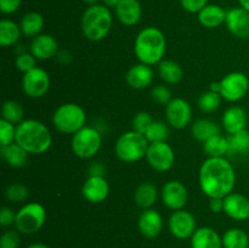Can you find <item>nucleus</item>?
Here are the masks:
<instances>
[{"label":"nucleus","mask_w":249,"mask_h":248,"mask_svg":"<svg viewBox=\"0 0 249 248\" xmlns=\"http://www.w3.org/2000/svg\"><path fill=\"white\" fill-rule=\"evenodd\" d=\"M219 83L221 97L228 102L240 101L249 90V79L242 72L229 73Z\"/></svg>","instance_id":"nucleus-9"},{"label":"nucleus","mask_w":249,"mask_h":248,"mask_svg":"<svg viewBox=\"0 0 249 248\" xmlns=\"http://www.w3.org/2000/svg\"><path fill=\"white\" fill-rule=\"evenodd\" d=\"M134 53L141 63L151 67L160 65L167 53V39L164 33L156 27L141 29L135 38Z\"/></svg>","instance_id":"nucleus-2"},{"label":"nucleus","mask_w":249,"mask_h":248,"mask_svg":"<svg viewBox=\"0 0 249 248\" xmlns=\"http://www.w3.org/2000/svg\"><path fill=\"white\" fill-rule=\"evenodd\" d=\"M146 160L156 172L164 173L173 168L175 163V152L172 146L167 142H153L148 146Z\"/></svg>","instance_id":"nucleus-11"},{"label":"nucleus","mask_w":249,"mask_h":248,"mask_svg":"<svg viewBox=\"0 0 249 248\" xmlns=\"http://www.w3.org/2000/svg\"><path fill=\"white\" fill-rule=\"evenodd\" d=\"M53 124L60 133L74 135L87 124V113L82 106L74 102L62 104L53 112Z\"/></svg>","instance_id":"nucleus-6"},{"label":"nucleus","mask_w":249,"mask_h":248,"mask_svg":"<svg viewBox=\"0 0 249 248\" xmlns=\"http://www.w3.org/2000/svg\"><path fill=\"white\" fill-rule=\"evenodd\" d=\"M160 77L165 84L177 85L184 78V70L178 62L173 60H163L158 65Z\"/></svg>","instance_id":"nucleus-28"},{"label":"nucleus","mask_w":249,"mask_h":248,"mask_svg":"<svg viewBox=\"0 0 249 248\" xmlns=\"http://www.w3.org/2000/svg\"><path fill=\"white\" fill-rule=\"evenodd\" d=\"M24 111L18 101L15 100H6L1 106V118L10 123L18 125L21 122H23Z\"/></svg>","instance_id":"nucleus-34"},{"label":"nucleus","mask_w":249,"mask_h":248,"mask_svg":"<svg viewBox=\"0 0 249 248\" xmlns=\"http://www.w3.org/2000/svg\"><path fill=\"white\" fill-rule=\"evenodd\" d=\"M22 34L28 38H36V35L41 34V31L44 28V18L39 12L31 11L27 12L21 19Z\"/></svg>","instance_id":"nucleus-29"},{"label":"nucleus","mask_w":249,"mask_h":248,"mask_svg":"<svg viewBox=\"0 0 249 248\" xmlns=\"http://www.w3.org/2000/svg\"><path fill=\"white\" fill-rule=\"evenodd\" d=\"M168 226H169L170 233L179 240L191 238L195 231L197 230L196 219L194 214L185 209L173 212L168 221Z\"/></svg>","instance_id":"nucleus-13"},{"label":"nucleus","mask_w":249,"mask_h":248,"mask_svg":"<svg viewBox=\"0 0 249 248\" xmlns=\"http://www.w3.org/2000/svg\"><path fill=\"white\" fill-rule=\"evenodd\" d=\"M90 177H104L105 175V167L101 163H92L89 167Z\"/></svg>","instance_id":"nucleus-47"},{"label":"nucleus","mask_w":249,"mask_h":248,"mask_svg":"<svg viewBox=\"0 0 249 248\" xmlns=\"http://www.w3.org/2000/svg\"><path fill=\"white\" fill-rule=\"evenodd\" d=\"M16 130L17 125L2 118L0 119V147L11 145L16 141Z\"/></svg>","instance_id":"nucleus-38"},{"label":"nucleus","mask_w":249,"mask_h":248,"mask_svg":"<svg viewBox=\"0 0 249 248\" xmlns=\"http://www.w3.org/2000/svg\"><path fill=\"white\" fill-rule=\"evenodd\" d=\"M238 2H240L241 7H243V9L249 11V0H238Z\"/></svg>","instance_id":"nucleus-50"},{"label":"nucleus","mask_w":249,"mask_h":248,"mask_svg":"<svg viewBox=\"0 0 249 248\" xmlns=\"http://www.w3.org/2000/svg\"><path fill=\"white\" fill-rule=\"evenodd\" d=\"M21 34V27L15 21L7 18L0 21V45L2 48L15 45L19 40Z\"/></svg>","instance_id":"nucleus-30"},{"label":"nucleus","mask_w":249,"mask_h":248,"mask_svg":"<svg viewBox=\"0 0 249 248\" xmlns=\"http://www.w3.org/2000/svg\"><path fill=\"white\" fill-rule=\"evenodd\" d=\"M102 146V135L94 126L80 129L72 136L71 147L73 153L82 159H90L95 157Z\"/></svg>","instance_id":"nucleus-8"},{"label":"nucleus","mask_w":249,"mask_h":248,"mask_svg":"<svg viewBox=\"0 0 249 248\" xmlns=\"http://www.w3.org/2000/svg\"><path fill=\"white\" fill-rule=\"evenodd\" d=\"M169 124L163 121H153L150 128L145 133L146 139L150 143L153 142H163L167 141L169 138Z\"/></svg>","instance_id":"nucleus-36"},{"label":"nucleus","mask_w":249,"mask_h":248,"mask_svg":"<svg viewBox=\"0 0 249 248\" xmlns=\"http://www.w3.org/2000/svg\"><path fill=\"white\" fill-rule=\"evenodd\" d=\"M191 248H223V237L209 226L198 228L191 237Z\"/></svg>","instance_id":"nucleus-23"},{"label":"nucleus","mask_w":249,"mask_h":248,"mask_svg":"<svg viewBox=\"0 0 249 248\" xmlns=\"http://www.w3.org/2000/svg\"><path fill=\"white\" fill-rule=\"evenodd\" d=\"M119 2H121V0H104V5H106L107 7H114V9Z\"/></svg>","instance_id":"nucleus-48"},{"label":"nucleus","mask_w":249,"mask_h":248,"mask_svg":"<svg viewBox=\"0 0 249 248\" xmlns=\"http://www.w3.org/2000/svg\"><path fill=\"white\" fill-rule=\"evenodd\" d=\"M152 123H153V118L148 112L146 111L138 112L133 118V130L145 135V133L147 131V129L150 128Z\"/></svg>","instance_id":"nucleus-39"},{"label":"nucleus","mask_w":249,"mask_h":248,"mask_svg":"<svg viewBox=\"0 0 249 248\" xmlns=\"http://www.w3.org/2000/svg\"><path fill=\"white\" fill-rule=\"evenodd\" d=\"M181 7L190 14H198L208 5V0H180Z\"/></svg>","instance_id":"nucleus-43"},{"label":"nucleus","mask_w":249,"mask_h":248,"mask_svg":"<svg viewBox=\"0 0 249 248\" xmlns=\"http://www.w3.org/2000/svg\"><path fill=\"white\" fill-rule=\"evenodd\" d=\"M27 248H50L48 245H45V243H40V242H36V243H32V245H29Z\"/></svg>","instance_id":"nucleus-49"},{"label":"nucleus","mask_w":249,"mask_h":248,"mask_svg":"<svg viewBox=\"0 0 249 248\" xmlns=\"http://www.w3.org/2000/svg\"><path fill=\"white\" fill-rule=\"evenodd\" d=\"M0 156L7 165L12 168H22L28 163L29 153L22 148L18 143L14 142L11 145L1 146Z\"/></svg>","instance_id":"nucleus-25"},{"label":"nucleus","mask_w":249,"mask_h":248,"mask_svg":"<svg viewBox=\"0 0 249 248\" xmlns=\"http://www.w3.org/2000/svg\"><path fill=\"white\" fill-rule=\"evenodd\" d=\"M223 100L224 99L219 92L213 91V90H207V91L202 92L197 104H198V108L203 113H213L220 107Z\"/></svg>","instance_id":"nucleus-35"},{"label":"nucleus","mask_w":249,"mask_h":248,"mask_svg":"<svg viewBox=\"0 0 249 248\" xmlns=\"http://www.w3.org/2000/svg\"><path fill=\"white\" fill-rule=\"evenodd\" d=\"M150 142L143 134L135 130L123 133L114 145L117 158L124 163H136L146 157Z\"/></svg>","instance_id":"nucleus-5"},{"label":"nucleus","mask_w":249,"mask_h":248,"mask_svg":"<svg viewBox=\"0 0 249 248\" xmlns=\"http://www.w3.org/2000/svg\"><path fill=\"white\" fill-rule=\"evenodd\" d=\"M151 97H152V100L156 104L163 105V106H167V105L173 100L172 91H170L169 88L164 84H160L153 87L152 91H151Z\"/></svg>","instance_id":"nucleus-40"},{"label":"nucleus","mask_w":249,"mask_h":248,"mask_svg":"<svg viewBox=\"0 0 249 248\" xmlns=\"http://www.w3.org/2000/svg\"><path fill=\"white\" fill-rule=\"evenodd\" d=\"M46 220V211L38 202H28L16 212L15 226L18 232L32 235L40 230Z\"/></svg>","instance_id":"nucleus-7"},{"label":"nucleus","mask_w":249,"mask_h":248,"mask_svg":"<svg viewBox=\"0 0 249 248\" xmlns=\"http://www.w3.org/2000/svg\"><path fill=\"white\" fill-rule=\"evenodd\" d=\"M28 196V187L23 184H19V182L9 185L5 190V197H6L7 201L12 202V203H22V202L27 201Z\"/></svg>","instance_id":"nucleus-37"},{"label":"nucleus","mask_w":249,"mask_h":248,"mask_svg":"<svg viewBox=\"0 0 249 248\" xmlns=\"http://www.w3.org/2000/svg\"><path fill=\"white\" fill-rule=\"evenodd\" d=\"M139 230L146 238H156L163 230V218L156 209H143L138 220Z\"/></svg>","instance_id":"nucleus-19"},{"label":"nucleus","mask_w":249,"mask_h":248,"mask_svg":"<svg viewBox=\"0 0 249 248\" xmlns=\"http://www.w3.org/2000/svg\"><path fill=\"white\" fill-rule=\"evenodd\" d=\"M248 117L245 108L240 106H231L224 112L221 117V124L223 128L229 135L236 134L247 129Z\"/></svg>","instance_id":"nucleus-21"},{"label":"nucleus","mask_w":249,"mask_h":248,"mask_svg":"<svg viewBox=\"0 0 249 248\" xmlns=\"http://www.w3.org/2000/svg\"><path fill=\"white\" fill-rule=\"evenodd\" d=\"M225 24L229 32L236 38H249V11L243 7H232L229 10Z\"/></svg>","instance_id":"nucleus-15"},{"label":"nucleus","mask_w":249,"mask_h":248,"mask_svg":"<svg viewBox=\"0 0 249 248\" xmlns=\"http://www.w3.org/2000/svg\"><path fill=\"white\" fill-rule=\"evenodd\" d=\"M113 24V16L106 5H91L82 16V31L90 41H101L109 34Z\"/></svg>","instance_id":"nucleus-4"},{"label":"nucleus","mask_w":249,"mask_h":248,"mask_svg":"<svg viewBox=\"0 0 249 248\" xmlns=\"http://www.w3.org/2000/svg\"><path fill=\"white\" fill-rule=\"evenodd\" d=\"M229 155L245 156L249 153V131L247 129L228 136Z\"/></svg>","instance_id":"nucleus-32"},{"label":"nucleus","mask_w":249,"mask_h":248,"mask_svg":"<svg viewBox=\"0 0 249 248\" xmlns=\"http://www.w3.org/2000/svg\"><path fill=\"white\" fill-rule=\"evenodd\" d=\"M160 199L167 208L172 211L184 209L189 199L186 186L179 180H170L163 185L160 190Z\"/></svg>","instance_id":"nucleus-14"},{"label":"nucleus","mask_w":249,"mask_h":248,"mask_svg":"<svg viewBox=\"0 0 249 248\" xmlns=\"http://www.w3.org/2000/svg\"><path fill=\"white\" fill-rule=\"evenodd\" d=\"M21 4L22 0H0V11L4 15L15 14Z\"/></svg>","instance_id":"nucleus-45"},{"label":"nucleus","mask_w":249,"mask_h":248,"mask_svg":"<svg viewBox=\"0 0 249 248\" xmlns=\"http://www.w3.org/2000/svg\"><path fill=\"white\" fill-rule=\"evenodd\" d=\"M97 1H99V0H84V2H87L90 6H91V5H96Z\"/></svg>","instance_id":"nucleus-51"},{"label":"nucleus","mask_w":249,"mask_h":248,"mask_svg":"<svg viewBox=\"0 0 249 248\" xmlns=\"http://www.w3.org/2000/svg\"><path fill=\"white\" fill-rule=\"evenodd\" d=\"M15 65H16L17 70L24 74V73L29 72V71L36 67V58L31 53H27L26 51V53L16 55Z\"/></svg>","instance_id":"nucleus-41"},{"label":"nucleus","mask_w":249,"mask_h":248,"mask_svg":"<svg viewBox=\"0 0 249 248\" xmlns=\"http://www.w3.org/2000/svg\"><path fill=\"white\" fill-rule=\"evenodd\" d=\"M17 230H7L0 238V248H18L21 245V236Z\"/></svg>","instance_id":"nucleus-42"},{"label":"nucleus","mask_w":249,"mask_h":248,"mask_svg":"<svg viewBox=\"0 0 249 248\" xmlns=\"http://www.w3.org/2000/svg\"><path fill=\"white\" fill-rule=\"evenodd\" d=\"M153 77H155V73H153L152 67L140 62L129 68L125 74V82L133 89L142 90L152 84Z\"/></svg>","instance_id":"nucleus-20"},{"label":"nucleus","mask_w":249,"mask_h":248,"mask_svg":"<svg viewBox=\"0 0 249 248\" xmlns=\"http://www.w3.org/2000/svg\"><path fill=\"white\" fill-rule=\"evenodd\" d=\"M58 43L50 34H39L33 38L31 45H29V53L36 58V60H49L57 56Z\"/></svg>","instance_id":"nucleus-18"},{"label":"nucleus","mask_w":249,"mask_h":248,"mask_svg":"<svg viewBox=\"0 0 249 248\" xmlns=\"http://www.w3.org/2000/svg\"><path fill=\"white\" fill-rule=\"evenodd\" d=\"M15 142L18 143L29 155H43L53 145V135L43 122L24 119L17 125Z\"/></svg>","instance_id":"nucleus-3"},{"label":"nucleus","mask_w":249,"mask_h":248,"mask_svg":"<svg viewBox=\"0 0 249 248\" xmlns=\"http://www.w3.org/2000/svg\"><path fill=\"white\" fill-rule=\"evenodd\" d=\"M226 14L228 11L221 6L215 4H208L206 7L198 12V22L203 27L209 29L218 28L223 26L226 21Z\"/></svg>","instance_id":"nucleus-24"},{"label":"nucleus","mask_w":249,"mask_h":248,"mask_svg":"<svg viewBox=\"0 0 249 248\" xmlns=\"http://www.w3.org/2000/svg\"><path fill=\"white\" fill-rule=\"evenodd\" d=\"M224 213L237 221L249 219V198L238 192H231L224 197Z\"/></svg>","instance_id":"nucleus-17"},{"label":"nucleus","mask_w":249,"mask_h":248,"mask_svg":"<svg viewBox=\"0 0 249 248\" xmlns=\"http://www.w3.org/2000/svg\"><path fill=\"white\" fill-rule=\"evenodd\" d=\"M224 248H248L249 236L242 229L232 228L226 231L223 236Z\"/></svg>","instance_id":"nucleus-33"},{"label":"nucleus","mask_w":249,"mask_h":248,"mask_svg":"<svg viewBox=\"0 0 249 248\" xmlns=\"http://www.w3.org/2000/svg\"><path fill=\"white\" fill-rule=\"evenodd\" d=\"M209 209L213 213L219 214L224 212V198H209Z\"/></svg>","instance_id":"nucleus-46"},{"label":"nucleus","mask_w":249,"mask_h":248,"mask_svg":"<svg viewBox=\"0 0 249 248\" xmlns=\"http://www.w3.org/2000/svg\"><path fill=\"white\" fill-rule=\"evenodd\" d=\"M15 221H16V213L10 207H2L0 209V224H1V226L7 228V226L15 225Z\"/></svg>","instance_id":"nucleus-44"},{"label":"nucleus","mask_w":249,"mask_h":248,"mask_svg":"<svg viewBox=\"0 0 249 248\" xmlns=\"http://www.w3.org/2000/svg\"><path fill=\"white\" fill-rule=\"evenodd\" d=\"M82 195L90 203H101L109 195L108 181L105 177H89L83 184Z\"/></svg>","instance_id":"nucleus-16"},{"label":"nucleus","mask_w":249,"mask_h":248,"mask_svg":"<svg viewBox=\"0 0 249 248\" xmlns=\"http://www.w3.org/2000/svg\"><path fill=\"white\" fill-rule=\"evenodd\" d=\"M191 134L194 139L203 143L208 139L221 134L220 126L218 123L208 118H199L195 121L191 125Z\"/></svg>","instance_id":"nucleus-26"},{"label":"nucleus","mask_w":249,"mask_h":248,"mask_svg":"<svg viewBox=\"0 0 249 248\" xmlns=\"http://www.w3.org/2000/svg\"><path fill=\"white\" fill-rule=\"evenodd\" d=\"M114 10L118 21L126 27L138 24L142 16V7L139 0H121Z\"/></svg>","instance_id":"nucleus-22"},{"label":"nucleus","mask_w":249,"mask_h":248,"mask_svg":"<svg viewBox=\"0 0 249 248\" xmlns=\"http://www.w3.org/2000/svg\"><path fill=\"white\" fill-rule=\"evenodd\" d=\"M50 75L40 67H36L24 73L22 78V90L31 99H40L45 96L50 89Z\"/></svg>","instance_id":"nucleus-10"},{"label":"nucleus","mask_w":249,"mask_h":248,"mask_svg":"<svg viewBox=\"0 0 249 248\" xmlns=\"http://www.w3.org/2000/svg\"><path fill=\"white\" fill-rule=\"evenodd\" d=\"M198 182L207 197L224 198L235 189V168L225 157L207 158L199 168Z\"/></svg>","instance_id":"nucleus-1"},{"label":"nucleus","mask_w":249,"mask_h":248,"mask_svg":"<svg viewBox=\"0 0 249 248\" xmlns=\"http://www.w3.org/2000/svg\"><path fill=\"white\" fill-rule=\"evenodd\" d=\"M165 119L170 126L184 129L192 122V107L182 97H175L165 106Z\"/></svg>","instance_id":"nucleus-12"},{"label":"nucleus","mask_w":249,"mask_h":248,"mask_svg":"<svg viewBox=\"0 0 249 248\" xmlns=\"http://www.w3.org/2000/svg\"><path fill=\"white\" fill-rule=\"evenodd\" d=\"M203 151L208 158H220L229 155L228 136L221 134L213 136L203 142Z\"/></svg>","instance_id":"nucleus-31"},{"label":"nucleus","mask_w":249,"mask_h":248,"mask_svg":"<svg viewBox=\"0 0 249 248\" xmlns=\"http://www.w3.org/2000/svg\"><path fill=\"white\" fill-rule=\"evenodd\" d=\"M158 198V189L150 181L141 182L134 192V201L140 208L151 209Z\"/></svg>","instance_id":"nucleus-27"}]
</instances>
